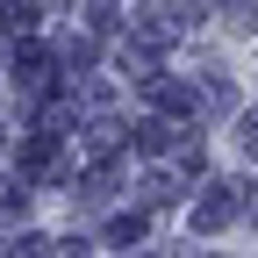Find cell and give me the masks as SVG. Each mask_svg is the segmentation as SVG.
I'll return each mask as SVG.
<instances>
[{
	"label": "cell",
	"instance_id": "cell-2",
	"mask_svg": "<svg viewBox=\"0 0 258 258\" xmlns=\"http://www.w3.org/2000/svg\"><path fill=\"white\" fill-rule=\"evenodd\" d=\"M0 22H8V29H29V22H36V8H29V0H0Z\"/></svg>",
	"mask_w": 258,
	"mask_h": 258
},
{
	"label": "cell",
	"instance_id": "cell-1",
	"mask_svg": "<svg viewBox=\"0 0 258 258\" xmlns=\"http://www.w3.org/2000/svg\"><path fill=\"white\" fill-rule=\"evenodd\" d=\"M230 215H237V186H230V179H215V194L194 208V230H222Z\"/></svg>",
	"mask_w": 258,
	"mask_h": 258
}]
</instances>
